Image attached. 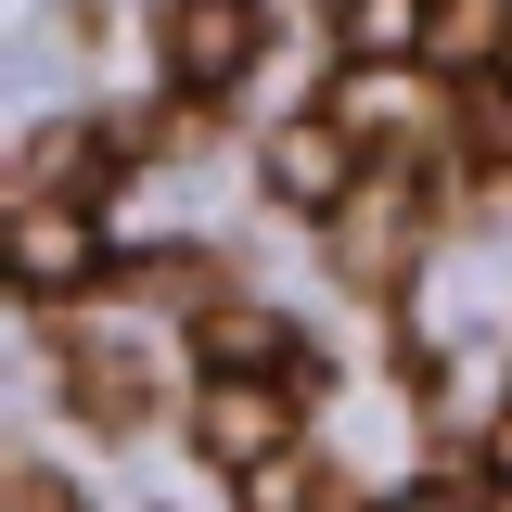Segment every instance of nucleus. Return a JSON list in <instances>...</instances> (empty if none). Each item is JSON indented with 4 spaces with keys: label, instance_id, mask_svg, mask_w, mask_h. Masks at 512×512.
<instances>
[{
    "label": "nucleus",
    "instance_id": "f257e3e1",
    "mask_svg": "<svg viewBox=\"0 0 512 512\" xmlns=\"http://www.w3.org/2000/svg\"><path fill=\"white\" fill-rule=\"evenodd\" d=\"M256 52H269V0H154V64L180 77L192 103L244 90Z\"/></svg>",
    "mask_w": 512,
    "mask_h": 512
},
{
    "label": "nucleus",
    "instance_id": "f03ea898",
    "mask_svg": "<svg viewBox=\"0 0 512 512\" xmlns=\"http://www.w3.org/2000/svg\"><path fill=\"white\" fill-rule=\"evenodd\" d=\"M423 231H436L423 180H410V167H372V180L333 205V269H346L359 295H397V282H410V256H423Z\"/></svg>",
    "mask_w": 512,
    "mask_h": 512
},
{
    "label": "nucleus",
    "instance_id": "7ed1b4c3",
    "mask_svg": "<svg viewBox=\"0 0 512 512\" xmlns=\"http://www.w3.org/2000/svg\"><path fill=\"white\" fill-rule=\"evenodd\" d=\"M256 167H269V192H282V205L333 218L346 192L372 180V154H359V103H308V116H282L269 141H256Z\"/></svg>",
    "mask_w": 512,
    "mask_h": 512
},
{
    "label": "nucleus",
    "instance_id": "20e7f679",
    "mask_svg": "<svg viewBox=\"0 0 512 512\" xmlns=\"http://www.w3.org/2000/svg\"><path fill=\"white\" fill-rule=\"evenodd\" d=\"M295 410H308V384L205 372V397H192V448H205L218 474H269V461H295Z\"/></svg>",
    "mask_w": 512,
    "mask_h": 512
},
{
    "label": "nucleus",
    "instance_id": "39448f33",
    "mask_svg": "<svg viewBox=\"0 0 512 512\" xmlns=\"http://www.w3.org/2000/svg\"><path fill=\"white\" fill-rule=\"evenodd\" d=\"M13 295H77L103 282V244H90V205L77 192H13Z\"/></svg>",
    "mask_w": 512,
    "mask_h": 512
},
{
    "label": "nucleus",
    "instance_id": "423d86ee",
    "mask_svg": "<svg viewBox=\"0 0 512 512\" xmlns=\"http://www.w3.org/2000/svg\"><path fill=\"white\" fill-rule=\"evenodd\" d=\"M192 359H205V372H244V384H308V359H295V320L256 308V295L192 308Z\"/></svg>",
    "mask_w": 512,
    "mask_h": 512
},
{
    "label": "nucleus",
    "instance_id": "0eeeda50",
    "mask_svg": "<svg viewBox=\"0 0 512 512\" xmlns=\"http://www.w3.org/2000/svg\"><path fill=\"white\" fill-rule=\"evenodd\" d=\"M333 52L346 64H423L436 52V0H333Z\"/></svg>",
    "mask_w": 512,
    "mask_h": 512
},
{
    "label": "nucleus",
    "instance_id": "6e6552de",
    "mask_svg": "<svg viewBox=\"0 0 512 512\" xmlns=\"http://www.w3.org/2000/svg\"><path fill=\"white\" fill-rule=\"evenodd\" d=\"M64 384H77V410H90V423H141V397H154V384H141V359H103V346H77V359H64Z\"/></svg>",
    "mask_w": 512,
    "mask_h": 512
},
{
    "label": "nucleus",
    "instance_id": "1a4fd4ad",
    "mask_svg": "<svg viewBox=\"0 0 512 512\" xmlns=\"http://www.w3.org/2000/svg\"><path fill=\"white\" fill-rule=\"evenodd\" d=\"M500 52H512L500 0H436V64H500Z\"/></svg>",
    "mask_w": 512,
    "mask_h": 512
},
{
    "label": "nucleus",
    "instance_id": "9d476101",
    "mask_svg": "<svg viewBox=\"0 0 512 512\" xmlns=\"http://www.w3.org/2000/svg\"><path fill=\"white\" fill-rule=\"evenodd\" d=\"M256 512H346V487L320 474V461H269V474H244Z\"/></svg>",
    "mask_w": 512,
    "mask_h": 512
},
{
    "label": "nucleus",
    "instance_id": "9b49d317",
    "mask_svg": "<svg viewBox=\"0 0 512 512\" xmlns=\"http://www.w3.org/2000/svg\"><path fill=\"white\" fill-rule=\"evenodd\" d=\"M13 512H77V500H64L52 474H39V461H13Z\"/></svg>",
    "mask_w": 512,
    "mask_h": 512
},
{
    "label": "nucleus",
    "instance_id": "f8f14e48",
    "mask_svg": "<svg viewBox=\"0 0 512 512\" xmlns=\"http://www.w3.org/2000/svg\"><path fill=\"white\" fill-rule=\"evenodd\" d=\"M487 461H500V474H512V397H500V423H487Z\"/></svg>",
    "mask_w": 512,
    "mask_h": 512
},
{
    "label": "nucleus",
    "instance_id": "ddd939ff",
    "mask_svg": "<svg viewBox=\"0 0 512 512\" xmlns=\"http://www.w3.org/2000/svg\"><path fill=\"white\" fill-rule=\"evenodd\" d=\"M500 77H512V52H500Z\"/></svg>",
    "mask_w": 512,
    "mask_h": 512
}]
</instances>
